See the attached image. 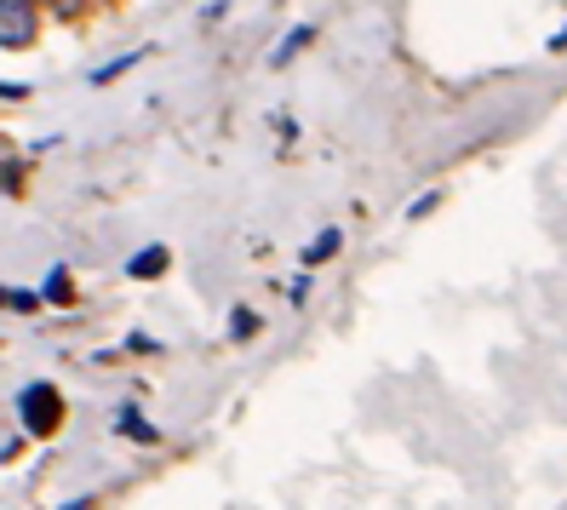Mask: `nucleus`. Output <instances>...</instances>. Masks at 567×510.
<instances>
[{"label": "nucleus", "mask_w": 567, "mask_h": 510, "mask_svg": "<svg viewBox=\"0 0 567 510\" xmlns=\"http://www.w3.org/2000/svg\"><path fill=\"white\" fill-rule=\"evenodd\" d=\"M18 414L29 419V430H35V436L58 430V390L52 385H23L18 390Z\"/></svg>", "instance_id": "f257e3e1"}, {"label": "nucleus", "mask_w": 567, "mask_h": 510, "mask_svg": "<svg viewBox=\"0 0 567 510\" xmlns=\"http://www.w3.org/2000/svg\"><path fill=\"white\" fill-rule=\"evenodd\" d=\"M29 41V0H0V47H23Z\"/></svg>", "instance_id": "f03ea898"}, {"label": "nucleus", "mask_w": 567, "mask_h": 510, "mask_svg": "<svg viewBox=\"0 0 567 510\" xmlns=\"http://www.w3.org/2000/svg\"><path fill=\"white\" fill-rule=\"evenodd\" d=\"M344 247V224H327L321 235H316V242L305 247V269H316V264H327L332 253H339Z\"/></svg>", "instance_id": "7ed1b4c3"}, {"label": "nucleus", "mask_w": 567, "mask_h": 510, "mask_svg": "<svg viewBox=\"0 0 567 510\" xmlns=\"http://www.w3.org/2000/svg\"><path fill=\"white\" fill-rule=\"evenodd\" d=\"M166 269V247H144V253H132V264H126V276H138V282H150V276H161Z\"/></svg>", "instance_id": "20e7f679"}, {"label": "nucleus", "mask_w": 567, "mask_h": 510, "mask_svg": "<svg viewBox=\"0 0 567 510\" xmlns=\"http://www.w3.org/2000/svg\"><path fill=\"white\" fill-rule=\"evenodd\" d=\"M115 430L132 436V441H161V430H150V425L138 419V407H121V414H115Z\"/></svg>", "instance_id": "39448f33"}, {"label": "nucleus", "mask_w": 567, "mask_h": 510, "mask_svg": "<svg viewBox=\"0 0 567 510\" xmlns=\"http://www.w3.org/2000/svg\"><path fill=\"white\" fill-rule=\"evenodd\" d=\"M310 41H316V29H310V23H298V29H287V41H281V47L270 52V63H276V70H281V63H287V58H292L298 47H310Z\"/></svg>", "instance_id": "423d86ee"}, {"label": "nucleus", "mask_w": 567, "mask_h": 510, "mask_svg": "<svg viewBox=\"0 0 567 510\" xmlns=\"http://www.w3.org/2000/svg\"><path fill=\"white\" fill-rule=\"evenodd\" d=\"M138 58H144V52H126V58H115V63H104V70H97V75H92V86H110V81H115V75H126V70H132V63H138Z\"/></svg>", "instance_id": "0eeeda50"}, {"label": "nucleus", "mask_w": 567, "mask_h": 510, "mask_svg": "<svg viewBox=\"0 0 567 510\" xmlns=\"http://www.w3.org/2000/svg\"><path fill=\"white\" fill-rule=\"evenodd\" d=\"M41 293H47L52 304H63V298H70V269H63V264H58V269H52V276H47V287H41Z\"/></svg>", "instance_id": "6e6552de"}, {"label": "nucleus", "mask_w": 567, "mask_h": 510, "mask_svg": "<svg viewBox=\"0 0 567 510\" xmlns=\"http://www.w3.org/2000/svg\"><path fill=\"white\" fill-rule=\"evenodd\" d=\"M41 298H47V293H29V287H12V293H7V304H12L18 316H29V310H41Z\"/></svg>", "instance_id": "1a4fd4ad"}, {"label": "nucleus", "mask_w": 567, "mask_h": 510, "mask_svg": "<svg viewBox=\"0 0 567 510\" xmlns=\"http://www.w3.org/2000/svg\"><path fill=\"white\" fill-rule=\"evenodd\" d=\"M229 316H236V322H229V338H252L258 333V316L252 310H229Z\"/></svg>", "instance_id": "9d476101"}, {"label": "nucleus", "mask_w": 567, "mask_h": 510, "mask_svg": "<svg viewBox=\"0 0 567 510\" xmlns=\"http://www.w3.org/2000/svg\"><path fill=\"white\" fill-rule=\"evenodd\" d=\"M550 52H567V23H561L556 35H550Z\"/></svg>", "instance_id": "9b49d317"}, {"label": "nucleus", "mask_w": 567, "mask_h": 510, "mask_svg": "<svg viewBox=\"0 0 567 510\" xmlns=\"http://www.w3.org/2000/svg\"><path fill=\"white\" fill-rule=\"evenodd\" d=\"M52 7H58V12H70V7H75V0H52Z\"/></svg>", "instance_id": "f8f14e48"}]
</instances>
